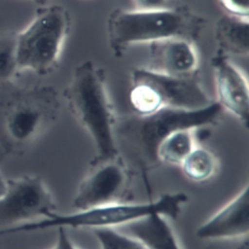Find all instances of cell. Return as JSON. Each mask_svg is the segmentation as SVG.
<instances>
[{"mask_svg":"<svg viewBox=\"0 0 249 249\" xmlns=\"http://www.w3.org/2000/svg\"><path fill=\"white\" fill-rule=\"evenodd\" d=\"M223 112L213 100L196 110L163 107L148 116H124L117 119L115 125L118 151L127 163L151 170L159 165L157 150L168 134L179 129L210 128L219 123Z\"/></svg>","mask_w":249,"mask_h":249,"instance_id":"6da1fadb","label":"cell"},{"mask_svg":"<svg viewBox=\"0 0 249 249\" xmlns=\"http://www.w3.org/2000/svg\"><path fill=\"white\" fill-rule=\"evenodd\" d=\"M59 109L53 87L0 84V154L25 153L55 123Z\"/></svg>","mask_w":249,"mask_h":249,"instance_id":"7a4b0ae2","label":"cell"},{"mask_svg":"<svg viewBox=\"0 0 249 249\" xmlns=\"http://www.w3.org/2000/svg\"><path fill=\"white\" fill-rule=\"evenodd\" d=\"M206 19L186 5L176 3L160 10L141 11L115 9L106 21L109 47L116 57L122 56L132 45L166 39L197 41Z\"/></svg>","mask_w":249,"mask_h":249,"instance_id":"3957f363","label":"cell"},{"mask_svg":"<svg viewBox=\"0 0 249 249\" xmlns=\"http://www.w3.org/2000/svg\"><path fill=\"white\" fill-rule=\"evenodd\" d=\"M63 98L73 117L91 138L95 157L120 154L115 137L117 117L109 98L103 69L91 60L78 64L64 89Z\"/></svg>","mask_w":249,"mask_h":249,"instance_id":"277c9868","label":"cell"},{"mask_svg":"<svg viewBox=\"0 0 249 249\" xmlns=\"http://www.w3.org/2000/svg\"><path fill=\"white\" fill-rule=\"evenodd\" d=\"M188 200L185 193H166L157 199L131 202L122 201L61 214L57 211L48 218L10 229L11 234L47 229H119L152 215L176 220Z\"/></svg>","mask_w":249,"mask_h":249,"instance_id":"5b68a950","label":"cell"},{"mask_svg":"<svg viewBox=\"0 0 249 249\" xmlns=\"http://www.w3.org/2000/svg\"><path fill=\"white\" fill-rule=\"evenodd\" d=\"M70 25L71 17L64 6L53 4L40 9L30 23L16 34L17 70L52 73L59 62Z\"/></svg>","mask_w":249,"mask_h":249,"instance_id":"8992f818","label":"cell"},{"mask_svg":"<svg viewBox=\"0 0 249 249\" xmlns=\"http://www.w3.org/2000/svg\"><path fill=\"white\" fill-rule=\"evenodd\" d=\"M132 173L129 164L120 155L94 157L77 187L72 206L84 210L110 203L129 201Z\"/></svg>","mask_w":249,"mask_h":249,"instance_id":"52a82bcc","label":"cell"},{"mask_svg":"<svg viewBox=\"0 0 249 249\" xmlns=\"http://www.w3.org/2000/svg\"><path fill=\"white\" fill-rule=\"evenodd\" d=\"M54 212L53 196L42 178L23 175L7 179L0 196V231L46 219Z\"/></svg>","mask_w":249,"mask_h":249,"instance_id":"ba28073f","label":"cell"},{"mask_svg":"<svg viewBox=\"0 0 249 249\" xmlns=\"http://www.w3.org/2000/svg\"><path fill=\"white\" fill-rule=\"evenodd\" d=\"M131 82H142L151 86L160 96L163 107L196 110L213 101L201 85L198 71L188 76H169L146 67H138L131 72Z\"/></svg>","mask_w":249,"mask_h":249,"instance_id":"9c48e42d","label":"cell"},{"mask_svg":"<svg viewBox=\"0 0 249 249\" xmlns=\"http://www.w3.org/2000/svg\"><path fill=\"white\" fill-rule=\"evenodd\" d=\"M214 73L215 100L225 111L233 115L244 126L249 119V88L242 71L231 60L230 55L216 50L210 59Z\"/></svg>","mask_w":249,"mask_h":249,"instance_id":"30bf717a","label":"cell"},{"mask_svg":"<svg viewBox=\"0 0 249 249\" xmlns=\"http://www.w3.org/2000/svg\"><path fill=\"white\" fill-rule=\"evenodd\" d=\"M249 197L246 184L231 200L204 221L196 230L200 239L224 241L248 237Z\"/></svg>","mask_w":249,"mask_h":249,"instance_id":"8fae6325","label":"cell"},{"mask_svg":"<svg viewBox=\"0 0 249 249\" xmlns=\"http://www.w3.org/2000/svg\"><path fill=\"white\" fill-rule=\"evenodd\" d=\"M194 44L179 38L150 43L148 50L149 62L145 67L169 76L194 74L198 71V56Z\"/></svg>","mask_w":249,"mask_h":249,"instance_id":"7c38bea8","label":"cell"},{"mask_svg":"<svg viewBox=\"0 0 249 249\" xmlns=\"http://www.w3.org/2000/svg\"><path fill=\"white\" fill-rule=\"evenodd\" d=\"M139 240L149 249H182L168 219L152 215L119 228Z\"/></svg>","mask_w":249,"mask_h":249,"instance_id":"4fadbf2b","label":"cell"},{"mask_svg":"<svg viewBox=\"0 0 249 249\" xmlns=\"http://www.w3.org/2000/svg\"><path fill=\"white\" fill-rule=\"evenodd\" d=\"M217 49L228 55L247 56L249 53V19L230 15L219 18L214 26Z\"/></svg>","mask_w":249,"mask_h":249,"instance_id":"5bb4252c","label":"cell"},{"mask_svg":"<svg viewBox=\"0 0 249 249\" xmlns=\"http://www.w3.org/2000/svg\"><path fill=\"white\" fill-rule=\"evenodd\" d=\"M196 129H179L168 134L159 145L157 159L159 164L179 166L197 145Z\"/></svg>","mask_w":249,"mask_h":249,"instance_id":"9a60e30c","label":"cell"},{"mask_svg":"<svg viewBox=\"0 0 249 249\" xmlns=\"http://www.w3.org/2000/svg\"><path fill=\"white\" fill-rule=\"evenodd\" d=\"M179 167L188 180L195 183H204L217 174L219 160L210 149L196 145Z\"/></svg>","mask_w":249,"mask_h":249,"instance_id":"2e32d148","label":"cell"},{"mask_svg":"<svg viewBox=\"0 0 249 249\" xmlns=\"http://www.w3.org/2000/svg\"><path fill=\"white\" fill-rule=\"evenodd\" d=\"M128 101L133 114L148 116L163 108L161 100L155 89L142 82H131Z\"/></svg>","mask_w":249,"mask_h":249,"instance_id":"e0dca14e","label":"cell"},{"mask_svg":"<svg viewBox=\"0 0 249 249\" xmlns=\"http://www.w3.org/2000/svg\"><path fill=\"white\" fill-rule=\"evenodd\" d=\"M92 231L101 249H149L141 240L119 229H95Z\"/></svg>","mask_w":249,"mask_h":249,"instance_id":"ac0fdd59","label":"cell"},{"mask_svg":"<svg viewBox=\"0 0 249 249\" xmlns=\"http://www.w3.org/2000/svg\"><path fill=\"white\" fill-rule=\"evenodd\" d=\"M16 34L0 35V84L11 81L17 70L15 60Z\"/></svg>","mask_w":249,"mask_h":249,"instance_id":"d6986e66","label":"cell"},{"mask_svg":"<svg viewBox=\"0 0 249 249\" xmlns=\"http://www.w3.org/2000/svg\"><path fill=\"white\" fill-rule=\"evenodd\" d=\"M227 15L249 19V0H218Z\"/></svg>","mask_w":249,"mask_h":249,"instance_id":"ffe728a7","label":"cell"},{"mask_svg":"<svg viewBox=\"0 0 249 249\" xmlns=\"http://www.w3.org/2000/svg\"><path fill=\"white\" fill-rule=\"evenodd\" d=\"M132 2L135 6V10L141 11L166 9L177 3L173 0H132Z\"/></svg>","mask_w":249,"mask_h":249,"instance_id":"44dd1931","label":"cell"},{"mask_svg":"<svg viewBox=\"0 0 249 249\" xmlns=\"http://www.w3.org/2000/svg\"><path fill=\"white\" fill-rule=\"evenodd\" d=\"M56 230H57L56 240L54 245L51 249H79L72 242L65 228L58 227L56 228Z\"/></svg>","mask_w":249,"mask_h":249,"instance_id":"7402d4cb","label":"cell"},{"mask_svg":"<svg viewBox=\"0 0 249 249\" xmlns=\"http://www.w3.org/2000/svg\"><path fill=\"white\" fill-rule=\"evenodd\" d=\"M232 249H248V237L239 239L236 245L234 246V248Z\"/></svg>","mask_w":249,"mask_h":249,"instance_id":"603a6c76","label":"cell"},{"mask_svg":"<svg viewBox=\"0 0 249 249\" xmlns=\"http://www.w3.org/2000/svg\"><path fill=\"white\" fill-rule=\"evenodd\" d=\"M1 156H3V155L0 154V160H1ZM6 182H7V179L4 178L3 174H2L1 171H0V196H1V195H2V194L4 193V191H5Z\"/></svg>","mask_w":249,"mask_h":249,"instance_id":"cb8c5ba5","label":"cell"},{"mask_svg":"<svg viewBox=\"0 0 249 249\" xmlns=\"http://www.w3.org/2000/svg\"><path fill=\"white\" fill-rule=\"evenodd\" d=\"M31 1H33V2H35V3H37V4H40V5H45V4L48 3V1H50V0H31Z\"/></svg>","mask_w":249,"mask_h":249,"instance_id":"d4e9b609","label":"cell"}]
</instances>
